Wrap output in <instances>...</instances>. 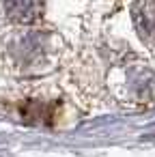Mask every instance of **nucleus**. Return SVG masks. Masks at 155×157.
<instances>
[{
	"instance_id": "f257e3e1",
	"label": "nucleus",
	"mask_w": 155,
	"mask_h": 157,
	"mask_svg": "<svg viewBox=\"0 0 155 157\" xmlns=\"http://www.w3.org/2000/svg\"><path fill=\"white\" fill-rule=\"evenodd\" d=\"M5 13L13 22H33L41 13V0H5Z\"/></svg>"
},
{
	"instance_id": "f03ea898",
	"label": "nucleus",
	"mask_w": 155,
	"mask_h": 157,
	"mask_svg": "<svg viewBox=\"0 0 155 157\" xmlns=\"http://www.w3.org/2000/svg\"><path fill=\"white\" fill-rule=\"evenodd\" d=\"M134 22L140 35L144 37L153 35V0H140L134 7Z\"/></svg>"
}]
</instances>
